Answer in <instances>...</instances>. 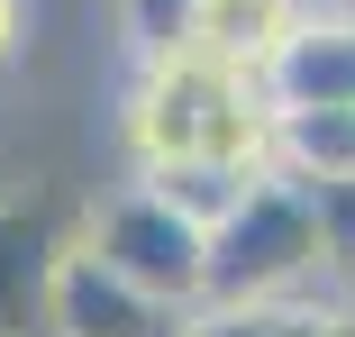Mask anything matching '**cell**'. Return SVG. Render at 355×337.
Returning <instances> with one entry per match:
<instances>
[{"label":"cell","mask_w":355,"mask_h":337,"mask_svg":"<svg viewBox=\"0 0 355 337\" xmlns=\"http://www.w3.org/2000/svg\"><path fill=\"white\" fill-rule=\"evenodd\" d=\"M19 46H28V0H0V74L19 64Z\"/></svg>","instance_id":"obj_12"},{"label":"cell","mask_w":355,"mask_h":337,"mask_svg":"<svg viewBox=\"0 0 355 337\" xmlns=\"http://www.w3.org/2000/svg\"><path fill=\"white\" fill-rule=\"evenodd\" d=\"M200 310L146 292V283H128L119 264H101L83 237L73 255L55 264V292H46V337H191Z\"/></svg>","instance_id":"obj_4"},{"label":"cell","mask_w":355,"mask_h":337,"mask_svg":"<svg viewBox=\"0 0 355 337\" xmlns=\"http://www.w3.org/2000/svg\"><path fill=\"white\" fill-rule=\"evenodd\" d=\"M73 219L46 182L28 191H0V337H46V292H55V264L73 255Z\"/></svg>","instance_id":"obj_5"},{"label":"cell","mask_w":355,"mask_h":337,"mask_svg":"<svg viewBox=\"0 0 355 337\" xmlns=\"http://www.w3.org/2000/svg\"><path fill=\"white\" fill-rule=\"evenodd\" d=\"M83 246H92L101 264H119L128 283L182 301V310L209 301V228L182 210V200H164L146 173L119 182L110 200H92V210H83Z\"/></svg>","instance_id":"obj_3"},{"label":"cell","mask_w":355,"mask_h":337,"mask_svg":"<svg viewBox=\"0 0 355 337\" xmlns=\"http://www.w3.org/2000/svg\"><path fill=\"white\" fill-rule=\"evenodd\" d=\"M319 191L264 164L237 210L209 228V301L200 310H237V301H328L319 292ZM337 310V301H328Z\"/></svg>","instance_id":"obj_2"},{"label":"cell","mask_w":355,"mask_h":337,"mask_svg":"<svg viewBox=\"0 0 355 337\" xmlns=\"http://www.w3.org/2000/svg\"><path fill=\"white\" fill-rule=\"evenodd\" d=\"M292 0H200V28H191V46L200 55H219V64H246V74H264L273 64V46L292 37Z\"/></svg>","instance_id":"obj_8"},{"label":"cell","mask_w":355,"mask_h":337,"mask_svg":"<svg viewBox=\"0 0 355 337\" xmlns=\"http://www.w3.org/2000/svg\"><path fill=\"white\" fill-rule=\"evenodd\" d=\"M273 164L292 182H355V101L328 110H273Z\"/></svg>","instance_id":"obj_7"},{"label":"cell","mask_w":355,"mask_h":337,"mask_svg":"<svg viewBox=\"0 0 355 337\" xmlns=\"http://www.w3.org/2000/svg\"><path fill=\"white\" fill-rule=\"evenodd\" d=\"M319 292L355 310V182H319Z\"/></svg>","instance_id":"obj_10"},{"label":"cell","mask_w":355,"mask_h":337,"mask_svg":"<svg viewBox=\"0 0 355 337\" xmlns=\"http://www.w3.org/2000/svg\"><path fill=\"white\" fill-rule=\"evenodd\" d=\"M164 200H182V210L200 219V228H219L228 210H237V191L264 173V164H219V155H173V164H137Z\"/></svg>","instance_id":"obj_9"},{"label":"cell","mask_w":355,"mask_h":337,"mask_svg":"<svg viewBox=\"0 0 355 337\" xmlns=\"http://www.w3.org/2000/svg\"><path fill=\"white\" fill-rule=\"evenodd\" d=\"M292 10H301V19H319V10H355V0H292Z\"/></svg>","instance_id":"obj_13"},{"label":"cell","mask_w":355,"mask_h":337,"mask_svg":"<svg viewBox=\"0 0 355 337\" xmlns=\"http://www.w3.org/2000/svg\"><path fill=\"white\" fill-rule=\"evenodd\" d=\"M191 28H200V0H119V37H128V55H137V64L182 55V46H191Z\"/></svg>","instance_id":"obj_11"},{"label":"cell","mask_w":355,"mask_h":337,"mask_svg":"<svg viewBox=\"0 0 355 337\" xmlns=\"http://www.w3.org/2000/svg\"><path fill=\"white\" fill-rule=\"evenodd\" d=\"M264 92H273V110H328V101H355V10L292 19V37H282L273 64H264Z\"/></svg>","instance_id":"obj_6"},{"label":"cell","mask_w":355,"mask_h":337,"mask_svg":"<svg viewBox=\"0 0 355 337\" xmlns=\"http://www.w3.org/2000/svg\"><path fill=\"white\" fill-rule=\"evenodd\" d=\"M128 146H137V164H173V155L273 164V92L246 64H219V55L182 46L164 64H137Z\"/></svg>","instance_id":"obj_1"}]
</instances>
